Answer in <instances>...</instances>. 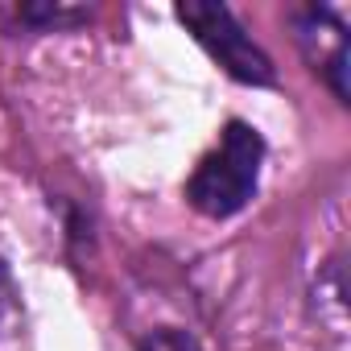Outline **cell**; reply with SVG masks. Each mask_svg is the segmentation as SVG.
<instances>
[{
  "instance_id": "cell-1",
  "label": "cell",
  "mask_w": 351,
  "mask_h": 351,
  "mask_svg": "<svg viewBox=\"0 0 351 351\" xmlns=\"http://www.w3.org/2000/svg\"><path fill=\"white\" fill-rule=\"evenodd\" d=\"M265 136L248 120H228L186 178V203L203 219H236L261 191Z\"/></svg>"
},
{
  "instance_id": "cell-2",
  "label": "cell",
  "mask_w": 351,
  "mask_h": 351,
  "mask_svg": "<svg viewBox=\"0 0 351 351\" xmlns=\"http://www.w3.org/2000/svg\"><path fill=\"white\" fill-rule=\"evenodd\" d=\"M173 17L186 25V34L207 50L211 62L223 66L228 79H236L244 87H273L277 83L273 58L261 50V42L244 29V21L228 5H219V0H186V5L173 9Z\"/></svg>"
},
{
  "instance_id": "cell-3",
  "label": "cell",
  "mask_w": 351,
  "mask_h": 351,
  "mask_svg": "<svg viewBox=\"0 0 351 351\" xmlns=\"http://www.w3.org/2000/svg\"><path fill=\"white\" fill-rule=\"evenodd\" d=\"M289 25L298 38L302 58L310 71L330 87L339 104H351V83H347V21L330 5H298L289 9Z\"/></svg>"
},
{
  "instance_id": "cell-4",
  "label": "cell",
  "mask_w": 351,
  "mask_h": 351,
  "mask_svg": "<svg viewBox=\"0 0 351 351\" xmlns=\"http://www.w3.org/2000/svg\"><path fill=\"white\" fill-rule=\"evenodd\" d=\"M314 314L322 326H330V335L343 339L347 326V285H343V261H326V269L314 277Z\"/></svg>"
},
{
  "instance_id": "cell-5",
  "label": "cell",
  "mask_w": 351,
  "mask_h": 351,
  "mask_svg": "<svg viewBox=\"0 0 351 351\" xmlns=\"http://www.w3.org/2000/svg\"><path fill=\"white\" fill-rule=\"evenodd\" d=\"M21 318H25V310H21V285H17L9 261L0 256V343H9L21 330Z\"/></svg>"
},
{
  "instance_id": "cell-6",
  "label": "cell",
  "mask_w": 351,
  "mask_h": 351,
  "mask_svg": "<svg viewBox=\"0 0 351 351\" xmlns=\"http://www.w3.org/2000/svg\"><path fill=\"white\" fill-rule=\"evenodd\" d=\"M91 17V9H62V5H25L17 9V21H25L29 29H71L83 25Z\"/></svg>"
},
{
  "instance_id": "cell-7",
  "label": "cell",
  "mask_w": 351,
  "mask_h": 351,
  "mask_svg": "<svg viewBox=\"0 0 351 351\" xmlns=\"http://www.w3.org/2000/svg\"><path fill=\"white\" fill-rule=\"evenodd\" d=\"M136 351H203V347L182 326H153L136 339Z\"/></svg>"
}]
</instances>
